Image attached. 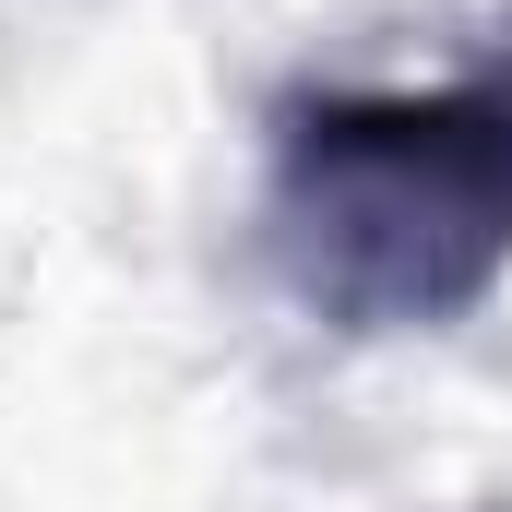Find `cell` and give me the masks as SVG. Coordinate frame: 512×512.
<instances>
[{
    "mask_svg": "<svg viewBox=\"0 0 512 512\" xmlns=\"http://www.w3.org/2000/svg\"><path fill=\"white\" fill-rule=\"evenodd\" d=\"M262 262L322 334H441L512 274V60L298 84L262 120Z\"/></svg>",
    "mask_w": 512,
    "mask_h": 512,
    "instance_id": "6da1fadb",
    "label": "cell"
}]
</instances>
